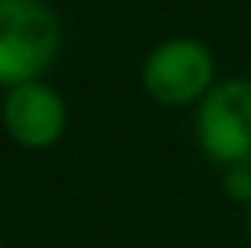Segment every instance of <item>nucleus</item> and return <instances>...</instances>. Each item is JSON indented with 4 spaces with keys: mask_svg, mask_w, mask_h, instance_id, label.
Masks as SVG:
<instances>
[{
    "mask_svg": "<svg viewBox=\"0 0 251 248\" xmlns=\"http://www.w3.org/2000/svg\"><path fill=\"white\" fill-rule=\"evenodd\" d=\"M0 115H3L6 134L29 149L54 147L67 127V105L61 93L42 80L13 86L0 105Z\"/></svg>",
    "mask_w": 251,
    "mask_h": 248,
    "instance_id": "nucleus-4",
    "label": "nucleus"
},
{
    "mask_svg": "<svg viewBox=\"0 0 251 248\" xmlns=\"http://www.w3.org/2000/svg\"><path fill=\"white\" fill-rule=\"evenodd\" d=\"M61 16L48 0H0V86L35 83L61 51Z\"/></svg>",
    "mask_w": 251,
    "mask_h": 248,
    "instance_id": "nucleus-1",
    "label": "nucleus"
},
{
    "mask_svg": "<svg viewBox=\"0 0 251 248\" xmlns=\"http://www.w3.org/2000/svg\"><path fill=\"white\" fill-rule=\"evenodd\" d=\"M197 143L216 166L251 169V76L223 80L201 99Z\"/></svg>",
    "mask_w": 251,
    "mask_h": 248,
    "instance_id": "nucleus-2",
    "label": "nucleus"
},
{
    "mask_svg": "<svg viewBox=\"0 0 251 248\" xmlns=\"http://www.w3.org/2000/svg\"><path fill=\"white\" fill-rule=\"evenodd\" d=\"M248 236H251V204H248Z\"/></svg>",
    "mask_w": 251,
    "mask_h": 248,
    "instance_id": "nucleus-6",
    "label": "nucleus"
},
{
    "mask_svg": "<svg viewBox=\"0 0 251 248\" xmlns=\"http://www.w3.org/2000/svg\"><path fill=\"white\" fill-rule=\"evenodd\" d=\"M223 191L232 200H239V204H251V169H245V166L226 169V175H223Z\"/></svg>",
    "mask_w": 251,
    "mask_h": 248,
    "instance_id": "nucleus-5",
    "label": "nucleus"
},
{
    "mask_svg": "<svg viewBox=\"0 0 251 248\" xmlns=\"http://www.w3.org/2000/svg\"><path fill=\"white\" fill-rule=\"evenodd\" d=\"M143 89L159 105H194L213 89V54L197 38H169L143 61Z\"/></svg>",
    "mask_w": 251,
    "mask_h": 248,
    "instance_id": "nucleus-3",
    "label": "nucleus"
}]
</instances>
